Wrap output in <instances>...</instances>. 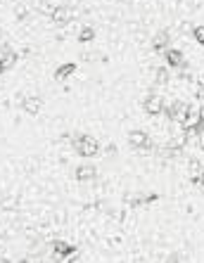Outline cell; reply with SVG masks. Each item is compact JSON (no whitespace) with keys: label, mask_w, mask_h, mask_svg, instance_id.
Here are the masks:
<instances>
[{"label":"cell","mask_w":204,"mask_h":263,"mask_svg":"<svg viewBox=\"0 0 204 263\" xmlns=\"http://www.w3.org/2000/svg\"><path fill=\"white\" fill-rule=\"evenodd\" d=\"M142 109L147 111L150 116H159V114H164V109H166L164 98H161V95H147L145 102H142Z\"/></svg>","instance_id":"cell-3"},{"label":"cell","mask_w":204,"mask_h":263,"mask_svg":"<svg viewBox=\"0 0 204 263\" xmlns=\"http://www.w3.org/2000/svg\"><path fill=\"white\" fill-rule=\"evenodd\" d=\"M5 69H7V64H5V59H2V57H0V74H2V71H5Z\"/></svg>","instance_id":"cell-17"},{"label":"cell","mask_w":204,"mask_h":263,"mask_svg":"<svg viewBox=\"0 0 204 263\" xmlns=\"http://www.w3.org/2000/svg\"><path fill=\"white\" fill-rule=\"evenodd\" d=\"M193 36H195V41L200 45H204V26H195L193 29Z\"/></svg>","instance_id":"cell-14"},{"label":"cell","mask_w":204,"mask_h":263,"mask_svg":"<svg viewBox=\"0 0 204 263\" xmlns=\"http://www.w3.org/2000/svg\"><path fill=\"white\" fill-rule=\"evenodd\" d=\"M53 252L60 256V259H67L69 254H74V247L67 244V242H53Z\"/></svg>","instance_id":"cell-11"},{"label":"cell","mask_w":204,"mask_h":263,"mask_svg":"<svg viewBox=\"0 0 204 263\" xmlns=\"http://www.w3.org/2000/svg\"><path fill=\"white\" fill-rule=\"evenodd\" d=\"M74 71H76V64H62L57 71H55V78H57V81H65V78L71 76Z\"/></svg>","instance_id":"cell-12"},{"label":"cell","mask_w":204,"mask_h":263,"mask_svg":"<svg viewBox=\"0 0 204 263\" xmlns=\"http://www.w3.org/2000/svg\"><path fill=\"white\" fill-rule=\"evenodd\" d=\"M169 43H171V41H169V33L166 31L154 33V38H152V48H154V50H166Z\"/></svg>","instance_id":"cell-10"},{"label":"cell","mask_w":204,"mask_h":263,"mask_svg":"<svg viewBox=\"0 0 204 263\" xmlns=\"http://www.w3.org/2000/svg\"><path fill=\"white\" fill-rule=\"evenodd\" d=\"M76 178L81 180V183H88V180H95L97 178V168L93 164H81L76 168Z\"/></svg>","instance_id":"cell-8"},{"label":"cell","mask_w":204,"mask_h":263,"mask_svg":"<svg viewBox=\"0 0 204 263\" xmlns=\"http://www.w3.org/2000/svg\"><path fill=\"white\" fill-rule=\"evenodd\" d=\"M154 76H157V81H159V83H166V81H169V74H166V69H159Z\"/></svg>","instance_id":"cell-15"},{"label":"cell","mask_w":204,"mask_h":263,"mask_svg":"<svg viewBox=\"0 0 204 263\" xmlns=\"http://www.w3.org/2000/svg\"><path fill=\"white\" fill-rule=\"evenodd\" d=\"M164 111H166L173 121H178V123H181L183 116H185V111H188V105H185V102H178V100H173V102Z\"/></svg>","instance_id":"cell-7"},{"label":"cell","mask_w":204,"mask_h":263,"mask_svg":"<svg viewBox=\"0 0 204 263\" xmlns=\"http://www.w3.org/2000/svg\"><path fill=\"white\" fill-rule=\"evenodd\" d=\"M202 123H204V111L197 105H188V111H185V116L181 121V128L183 131H197V128H202Z\"/></svg>","instance_id":"cell-1"},{"label":"cell","mask_w":204,"mask_h":263,"mask_svg":"<svg viewBox=\"0 0 204 263\" xmlns=\"http://www.w3.org/2000/svg\"><path fill=\"white\" fill-rule=\"evenodd\" d=\"M164 59H166V64L171 66V69L183 66V53L176 50V48H166V50H164Z\"/></svg>","instance_id":"cell-9"},{"label":"cell","mask_w":204,"mask_h":263,"mask_svg":"<svg viewBox=\"0 0 204 263\" xmlns=\"http://www.w3.org/2000/svg\"><path fill=\"white\" fill-rule=\"evenodd\" d=\"M129 143L136 147V150H150L152 147V138L145 131H131L129 133Z\"/></svg>","instance_id":"cell-4"},{"label":"cell","mask_w":204,"mask_h":263,"mask_svg":"<svg viewBox=\"0 0 204 263\" xmlns=\"http://www.w3.org/2000/svg\"><path fill=\"white\" fill-rule=\"evenodd\" d=\"M22 109L29 114V116H38L41 109H43V98H38V95H29V98L22 100Z\"/></svg>","instance_id":"cell-5"},{"label":"cell","mask_w":204,"mask_h":263,"mask_svg":"<svg viewBox=\"0 0 204 263\" xmlns=\"http://www.w3.org/2000/svg\"><path fill=\"white\" fill-rule=\"evenodd\" d=\"M197 143H200V150L204 152V131H200V140H197Z\"/></svg>","instance_id":"cell-16"},{"label":"cell","mask_w":204,"mask_h":263,"mask_svg":"<svg viewBox=\"0 0 204 263\" xmlns=\"http://www.w3.org/2000/svg\"><path fill=\"white\" fill-rule=\"evenodd\" d=\"M74 147L76 152L81 154V157H97V152H100V143H97L93 135H78L74 140Z\"/></svg>","instance_id":"cell-2"},{"label":"cell","mask_w":204,"mask_h":263,"mask_svg":"<svg viewBox=\"0 0 204 263\" xmlns=\"http://www.w3.org/2000/svg\"><path fill=\"white\" fill-rule=\"evenodd\" d=\"M78 38H81V43H88V41H93V38H95V31H93L90 26H83L81 33H78Z\"/></svg>","instance_id":"cell-13"},{"label":"cell","mask_w":204,"mask_h":263,"mask_svg":"<svg viewBox=\"0 0 204 263\" xmlns=\"http://www.w3.org/2000/svg\"><path fill=\"white\" fill-rule=\"evenodd\" d=\"M71 17H74V10H69L67 5H57L53 10V14H50V19H53L57 26H65V24L71 22Z\"/></svg>","instance_id":"cell-6"}]
</instances>
